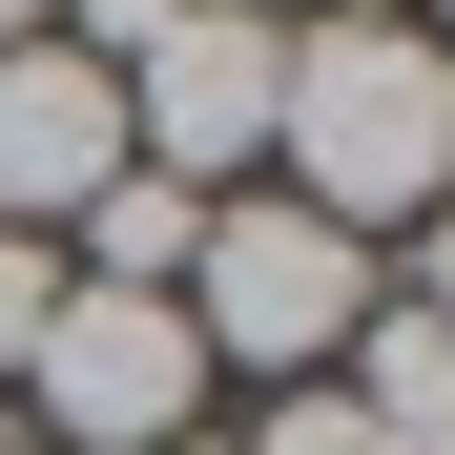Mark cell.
<instances>
[{"mask_svg":"<svg viewBox=\"0 0 455 455\" xmlns=\"http://www.w3.org/2000/svg\"><path fill=\"white\" fill-rule=\"evenodd\" d=\"M187 249H207V187H166V166H124L84 207V290H187Z\"/></svg>","mask_w":455,"mask_h":455,"instance_id":"obj_7","label":"cell"},{"mask_svg":"<svg viewBox=\"0 0 455 455\" xmlns=\"http://www.w3.org/2000/svg\"><path fill=\"white\" fill-rule=\"evenodd\" d=\"M0 455H21V435H0Z\"/></svg>","mask_w":455,"mask_h":455,"instance_id":"obj_15","label":"cell"},{"mask_svg":"<svg viewBox=\"0 0 455 455\" xmlns=\"http://www.w3.org/2000/svg\"><path fill=\"white\" fill-rule=\"evenodd\" d=\"M269 84H290V21H249V0H207L187 42H145L124 62V166H166V187H249L269 166Z\"/></svg>","mask_w":455,"mask_h":455,"instance_id":"obj_4","label":"cell"},{"mask_svg":"<svg viewBox=\"0 0 455 455\" xmlns=\"http://www.w3.org/2000/svg\"><path fill=\"white\" fill-rule=\"evenodd\" d=\"M331 394L394 435V455H455V331L414 311V290H372V311H352V352H331Z\"/></svg>","mask_w":455,"mask_h":455,"instance_id":"obj_6","label":"cell"},{"mask_svg":"<svg viewBox=\"0 0 455 455\" xmlns=\"http://www.w3.org/2000/svg\"><path fill=\"white\" fill-rule=\"evenodd\" d=\"M414 249H435V269H414V311H435V331H455V207H435V228H414Z\"/></svg>","mask_w":455,"mask_h":455,"instance_id":"obj_11","label":"cell"},{"mask_svg":"<svg viewBox=\"0 0 455 455\" xmlns=\"http://www.w3.org/2000/svg\"><path fill=\"white\" fill-rule=\"evenodd\" d=\"M42 311H62V249H42V228H0V394H21V352H42Z\"/></svg>","mask_w":455,"mask_h":455,"instance_id":"obj_9","label":"cell"},{"mask_svg":"<svg viewBox=\"0 0 455 455\" xmlns=\"http://www.w3.org/2000/svg\"><path fill=\"white\" fill-rule=\"evenodd\" d=\"M124 187V62H84V42H0V228H84Z\"/></svg>","mask_w":455,"mask_h":455,"instance_id":"obj_5","label":"cell"},{"mask_svg":"<svg viewBox=\"0 0 455 455\" xmlns=\"http://www.w3.org/2000/svg\"><path fill=\"white\" fill-rule=\"evenodd\" d=\"M249 21H331V0H249Z\"/></svg>","mask_w":455,"mask_h":455,"instance_id":"obj_13","label":"cell"},{"mask_svg":"<svg viewBox=\"0 0 455 455\" xmlns=\"http://www.w3.org/2000/svg\"><path fill=\"white\" fill-rule=\"evenodd\" d=\"M166 455H228V435H166Z\"/></svg>","mask_w":455,"mask_h":455,"instance_id":"obj_14","label":"cell"},{"mask_svg":"<svg viewBox=\"0 0 455 455\" xmlns=\"http://www.w3.org/2000/svg\"><path fill=\"white\" fill-rule=\"evenodd\" d=\"M207 21V0H62V42H84V62H145V42H187Z\"/></svg>","mask_w":455,"mask_h":455,"instance_id":"obj_10","label":"cell"},{"mask_svg":"<svg viewBox=\"0 0 455 455\" xmlns=\"http://www.w3.org/2000/svg\"><path fill=\"white\" fill-rule=\"evenodd\" d=\"M372 290H394V269H372L331 207H290V187H228L166 311H187V352H207V372H290V394H311V372L352 352V311H372Z\"/></svg>","mask_w":455,"mask_h":455,"instance_id":"obj_2","label":"cell"},{"mask_svg":"<svg viewBox=\"0 0 455 455\" xmlns=\"http://www.w3.org/2000/svg\"><path fill=\"white\" fill-rule=\"evenodd\" d=\"M269 166H290V207H331L352 249H372V228H435V207H455V42H414L394 0L290 21Z\"/></svg>","mask_w":455,"mask_h":455,"instance_id":"obj_1","label":"cell"},{"mask_svg":"<svg viewBox=\"0 0 455 455\" xmlns=\"http://www.w3.org/2000/svg\"><path fill=\"white\" fill-rule=\"evenodd\" d=\"M394 21H414V42H455V0H394Z\"/></svg>","mask_w":455,"mask_h":455,"instance_id":"obj_12","label":"cell"},{"mask_svg":"<svg viewBox=\"0 0 455 455\" xmlns=\"http://www.w3.org/2000/svg\"><path fill=\"white\" fill-rule=\"evenodd\" d=\"M21 455H166V435H207V352H187V311L166 290H84L62 269V311H42V352H21Z\"/></svg>","mask_w":455,"mask_h":455,"instance_id":"obj_3","label":"cell"},{"mask_svg":"<svg viewBox=\"0 0 455 455\" xmlns=\"http://www.w3.org/2000/svg\"><path fill=\"white\" fill-rule=\"evenodd\" d=\"M228 455H394V435H372L352 394H269V414H249V435H228Z\"/></svg>","mask_w":455,"mask_h":455,"instance_id":"obj_8","label":"cell"}]
</instances>
